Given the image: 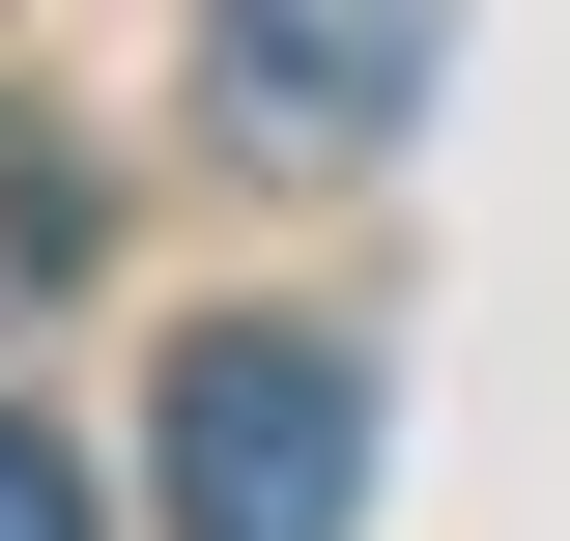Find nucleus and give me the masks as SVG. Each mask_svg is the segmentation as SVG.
<instances>
[{"label":"nucleus","mask_w":570,"mask_h":541,"mask_svg":"<svg viewBox=\"0 0 570 541\" xmlns=\"http://www.w3.org/2000/svg\"><path fill=\"white\" fill-rule=\"evenodd\" d=\"M142 456H171V541H343V513H371V371H343L314 314H200Z\"/></svg>","instance_id":"obj_1"},{"label":"nucleus","mask_w":570,"mask_h":541,"mask_svg":"<svg viewBox=\"0 0 570 541\" xmlns=\"http://www.w3.org/2000/svg\"><path fill=\"white\" fill-rule=\"evenodd\" d=\"M428 58H456V0H200V115L257 171H371L428 115Z\"/></svg>","instance_id":"obj_2"},{"label":"nucleus","mask_w":570,"mask_h":541,"mask_svg":"<svg viewBox=\"0 0 570 541\" xmlns=\"http://www.w3.org/2000/svg\"><path fill=\"white\" fill-rule=\"evenodd\" d=\"M86 257H115V171H86L58 115H0V314H58Z\"/></svg>","instance_id":"obj_3"},{"label":"nucleus","mask_w":570,"mask_h":541,"mask_svg":"<svg viewBox=\"0 0 570 541\" xmlns=\"http://www.w3.org/2000/svg\"><path fill=\"white\" fill-rule=\"evenodd\" d=\"M0 541H115V513H86V456H58L29 400H0Z\"/></svg>","instance_id":"obj_4"}]
</instances>
